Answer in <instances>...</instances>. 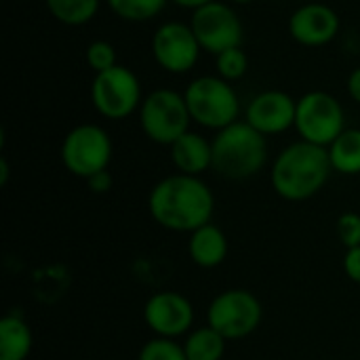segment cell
Returning <instances> with one entry per match:
<instances>
[{
  "label": "cell",
  "mask_w": 360,
  "mask_h": 360,
  "mask_svg": "<svg viewBox=\"0 0 360 360\" xmlns=\"http://www.w3.org/2000/svg\"><path fill=\"white\" fill-rule=\"evenodd\" d=\"M148 211L152 219L177 234H192L211 224L215 211L213 190L194 175H167L148 194Z\"/></svg>",
  "instance_id": "6da1fadb"
},
{
  "label": "cell",
  "mask_w": 360,
  "mask_h": 360,
  "mask_svg": "<svg viewBox=\"0 0 360 360\" xmlns=\"http://www.w3.org/2000/svg\"><path fill=\"white\" fill-rule=\"evenodd\" d=\"M333 173L327 148L293 141L278 152L270 167V184L287 202H304L314 198Z\"/></svg>",
  "instance_id": "7a4b0ae2"
},
{
  "label": "cell",
  "mask_w": 360,
  "mask_h": 360,
  "mask_svg": "<svg viewBox=\"0 0 360 360\" xmlns=\"http://www.w3.org/2000/svg\"><path fill=\"white\" fill-rule=\"evenodd\" d=\"M213 171L230 181H247L259 175L268 165V137L255 131L247 120L215 133Z\"/></svg>",
  "instance_id": "3957f363"
},
{
  "label": "cell",
  "mask_w": 360,
  "mask_h": 360,
  "mask_svg": "<svg viewBox=\"0 0 360 360\" xmlns=\"http://www.w3.org/2000/svg\"><path fill=\"white\" fill-rule=\"evenodd\" d=\"M192 122L209 131H221L240 120V99L232 82L215 76H198L184 91Z\"/></svg>",
  "instance_id": "277c9868"
},
{
  "label": "cell",
  "mask_w": 360,
  "mask_h": 360,
  "mask_svg": "<svg viewBox=\"0 0 360 360\" xmlns=\"http://www.w3.org/2000/svg\"><path fill=\"white\" fill-rule=\"evenodd\" d=\"M137 116L143 135L150 141L167 148L188 133L192 122L184 93L173 89H156L143 95Z\"/></svg>",
  "instance_id": "5b68a950"
},
{
  "label": "cell",
  "mask_w": 360,
  "mask_h": 360,
  "mask_svg": "<svg viewBox=\"0 0 360 360\" xmlns=\"http://www.w3.org/2000/svg\"><path fill=\"white\" fill-rule=\"evenodd\" d=\"M293 129L302 141L329 148L348 129L342 101L327 91H308L297 99Z\"/></svg>",
  "instance_id": "8992f818"
},
{
  "label": "cell",
  "mask_w": 360,
  "mask_h": 360,
  "mask_svg": "<svg viewBox=\"0 0 360 360\" xmlns=\"http://www.w3.org/2000/svg\"><path fill=\"white\" fill-rule=\"evenodd\" d=\"M114 146L110 133L93 122L76 124L61 141V165L80 179H89L99 171H108L112 162Z\"/></svg>",
  "instance_id": "52a82bcc"
},
{
  "label": "cell",
  "mask_w": 360,
  "mask_h": 360,
  "mask_svg": "<svg viewBox=\"0 0 360 360\" xmlns=\"http://www.w3.org/2000/svg\"><path fill=\"white\" fill-rule=\"evenodd\" d=\"M264 319L262 302L247 289H228L215 295L207 308V325L228 342L253 335Z\"/></svg>",
  "instance_id": "ba28073f"
},
{
  "label": "cell",
  "mask_w": 360,
  "mask_h": 360,
  "mask_svg": "<svg viewBox=\"0 0 360 360\" xmlns=\"http://www.w3.org/2000/svg\"><path fill=\"white\" fill-rule=\"evenodd\" d=\"M143 101L141 82L127 65H116L108 72L95 74L91 82V103L105 120H127Z\"/></svg>",
  "instance_id": "9c48e42d"
},
{
  "label": "cell",
  "mask_w": 360,
  "mask_h": 360,
  "mask_svg": "<svg viewBox=\"0 0 360 360\" xmlns=\"http://www.w3.org/2000/svg\"><path fill=\"white\" fill-rule=\"evenodd\" d=\"M190 25L205 53L219 55L228 49L240 46L245 38V27L230 2H209L192 11Z\"/></svg>",
  "instance_id": "30bf717a"
},
{
  "label": "cell",
  "mask_w": 360,
  "mask_h": 360,
  "mask_svg": "<svg viewBox=\"0 0 360 360\" xmlns=\"http://www.w3.org/2000/svg\"><path fill=\"white\" fill-rule=\"evenodd\" d=\"M202 46L190 23L165 21L152 34V57L169 74H188L196 68Z\"/></svg>",
  "instance_id": "8fae6325"
},
{
  "label": "cell",
  "mask_w": 360,
  "mask_h": 360,
  "mask_svg": "<svg viewBox=\"0 0 360 360\" xmlns=\"http://www.w3.org/2000/svg\"><path fill=\"white\" fill-rule=\"evenodd\" d=\"M196 312L192 302L177 291H160L148 297L143 306V323L154 338L179 340L194 329Z\"/></svg>",
  "instance_id": "7c38bea8"
},
{
  "label": "cell",
  "mask_w": 360,
  "mask_h": 360,
  "mask_svg": "<svg viewBox=\"0 0 360 360\" xmlns=\"http://www.w3.org/2000/svg\"><path fill=\"white\" fill-rule=\"evenodd\" d=\"M342 30L340 15L333 6L323 2H306L297 6L289 17L291 38L308 49L331 44Z\"/></svg>",
  "instance_id": "4fadbf2b"
},
{
  "label": "cell",
  "mask_w": 360,
  "mask_h": 360,
  "mask_svg": "<svg viewBox=\"0 0 360 360\" xmlns=\"http://www.w3.org/2000/svg\"><path fill=\"white\" fill-rule=\"evenodd\" d=\"M297 99L289 93L270 89L262 91L245 108V120L266 137H276L295 127Z\"/></svg>",
  "instance_id": "5bb4252c"
},
{
  "label": "cell",
  "mask_w": 360,
  "mask_h": 360,
  "mask_svg": "<svg viewBox=\"0 0 360 360\" xmlns=\"http://www.w3.org/2000/svg\"><path fill=\"white\" fill-rule=\"evenodd\" d=\"M171 160L177 173L200 177L205 171L213 169V141L205 135L188 131L171 148Z\"/></svg>",
  "instance_id": "9a60e30c"
},
{
  "label": "cell",
  "mask_w": 360,
  "mask_h": 360,
  "mask_svg": "<svg viewBox=\"0 0 360 360\" xmlns=\"http://www.w3.org/2000/svg\"><path fill=\"white\" fill-rule=\"evenodd\" d=\"M228 251H230L228 236L213 221L190 234L188 255L194 262V266H198L202 270H213V268L221 266L228 257Z\"/></svg>",
  "instance_id": "2e32d148"
},
{
  "label": "cell",
  "mask_w": 360,
  "mask_h": 360,
  "mask_svg": "<svg viewBox=\"0 0 360 360\" xmlns=\"http://www.w3.org/2000/svg\"><path fill=\"white\" fill-rule=\"evenodd\" d=\"M34 335L21 314L8 312L0 319V360H27Z\"/></svg>",
  "instance_id": "e0dca14e"
},
{
  "label": "cell",
  "mask_w": 360,
  "mask_h": 360,
  "mask_svg": "<svg viewBox=\"0 0 360 360\" xmlns=\"http://www.w3.org/2000/svg\"><path fill=\"white\" fill-rule=\"evenodd\" d=\"M329 160L335 173L344 177L360 175V129L348 127L329 148Z\"/></svg>",
  "instance_id": "ac0fdd59"
},
{
  "label": "cell",
  "mask_w": 360,
  "mask_h": 360,
  "mask_svg": "<svg viewBox=\"0 0 360 360\" xmlns=\"http://www.w3.org/2000/svg\"><path fill=\"white\" fill-rule=\"evenodd\" d=\"M184 350L188 360H221L226 354L228 340L219 335L213 327H194L184 338Z\"/></svg>",
  "instance_id": "d6986e66"
},
{
  "label": "cell",
  "mask_w": 360,
  "mask_h": 360,
  "mask_svg": "<svg viewBox=\"0 0 360 360\" xmlns=\"http://www.w3.org/2000/svg\"><path fill=\"white\" fill-rule=\"evenodd\" d=\"M44 4L53 19L63 25L78 27L95 19L101 0H44Z\"/></svg>",
  "instance_id": "ffe728a7"
},
{
  "label": "cell",
  "mask_w": 360,
  "mask_h": 360,
  "mask_svg": "<svg viewBox=\"0 0 360 360\" xmlns=\"http://www.w3.org/2000/svg\"><path fill=\"white\" fill-rule=\"evenodd\" d=\"M171 0H105L108 8L122 21L143 23L158 17Z\"/></svg>",
  "instance_id": "44dd1931"
},
{
  "label": "cell",
  "mask_w": 360,
  "mask_h": 360,
  "mask_svg": "<svg viewBox=\"0 0 360 360\" xmlns=\"http://www.w3.org/2000/svg\"><path fill=\"white\" fill-rule=\"evenodd\" d=\"M247 70H249V57L240 46H234L215 55V72L219 78L228 82L240 80L247 74Z\"/></svg>",
  "instance_id": "7402d4cb"
},
{
  "label": "cell",
  "mask_w": 360,
  "mask_h": 360,
  "mask_svg": "<svg viewBox=\"0 0 360 360\" xmlns=\"http://www.w3.org/2000/svg\"><path fill=\"white\" fill-rule=\"evenodd\" d=\"M137 360H188V356L184 344H179L177 340L152 338L141 346Z\"/></svg>",
  "instance_id": "603a6c76"
},
{
  "label": "cell",
  "mask_w": 360,
  "mask_h": 360,
  "mask_svg": "<svg viewBox=\"0 0 360 360\" xmlns=\"http://www.w3.org/2000/svg\"><path fill=\"white\" fill-rule=\"evenodd\" d=\"M86 63L91 65V70L95 74H101V72H108L112 68L118 65V55H116V49L112 42L108 40H93L89 46H86Z\"/></svg>",
  "instance_id": "cb8c5ba5"
},
{
  "label": "cell",
  "mask_w": 360,
  "mask_h": 360,
  "mask_svg": "<svg viewBox=\"0 0 360 360\" xmlns=\"http://www.w3.org/2000/svg\"><path fill=\"white\" fill-rule=\"evenodd\" d=\"M335 232L340 243L346 247V251L360 247V213L354 211L342 213L335 221Z\"/></svg>",
  "instance_id": "d4e9b609"
},
{
  "label": "cell",
  "mask_w": 360,
  "mask_h": 360,
  "mask_svg": "<svg viewBox=\"0 0 360 360\" xmlns=\"http://www.w3.org/2000/svg\"><path fill=\"white\" fill-rule=\"evenodd\" d=\"M344 272L352 283H356L360 287V247L346 251V255H344Z\"/></svg>",
  "instance_id": "484cf974"
},
{
  "label": "cell",
  "mask_w": 360,
  "mask_h": 360,
  "mask_svg": "<svg viewBox=\"0 0 360 360\" xmlns=\"http://www.w3.org/2000/svg\"><path fill=\"white\" fill-rule=\"evenodd\" d=\"M86 186L93 194H108L114 186V179H112L110 171H99L86 179Z\"/></svg>",
  "instance_id": "4316f807"
},
{
  "label": "cell",
  "mask_w": 360,
  "mask_h": 360,
  "mask_svg": "<svg viewBox=\"0 0 360 360\" xmlns=\"http://www.w3.org/2000/svg\"><path fill=\"white\" fill-rule=\"evenodd\" d=\"M346 89H348L350 99H354V103H359L360 105V65L350 72L348 82H346Z\"/></svg>",
  "instance_id": "83f0119b"
},
{
  "label": "cell",
  "mask_w": 360,
  "mask_h": 360,
  "mask_svg": "<svg viewBox=\"0 0 360 360\" xmlns=\"http://www.w3.org/2000/svg\"><path fill=\"white\" fill-rule=\"evenodd\" d=\"M171 2L177 4V6H181V8L196 11V8H200V6H205V4H209V2H215V0H171Z\"/></svg>",
  "instance_id": "f1b7e54d"
},
{
  "label": "cell",
  "mask_w": 360,
  "mask_h": 360,
  "mask_svg": "<svg viewBox=\"0 0 360 360\" xmlns=\"http://www.w3.org/2000/svg\"><path fill=\"white\" fill-rule=\"evenodd\" d=\"M8 175H11L8 160L2 156V158H0V186H6V184H8Z\"/></svg>",
  "instance_id": "f546056e"
},
{
  "label": "cell",
  "mask_w": 360,
  "mask_h": 360,
  "mask_svg": "<svg viewBox=\"0 0 360 360\" xmlns=\"http://www.w3.org/2000/svg\"><path fill=\"white\" fill-rule=\"evenodd\" d=\"M230 4H251V2H255V0H228Z\"/></svg>",
  "instance_id": "4dcf8cb0"
}]
</instances>
